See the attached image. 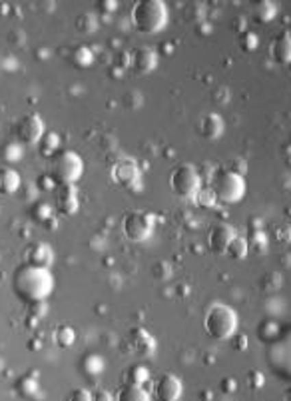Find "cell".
<instances>
[{
	"instance_id": "cell-30",
	"label": "cell",
	"mask_w": 291,
	"mask_h": 401,
	"mask_svg": "<svg viewBox=\"0 0 291 401\" xmlns=\"http://www.w3.org/2000/svg\"><path fill=\"white\" fill-rule=\"evenodd\" d=\"M238 42H240L244 52H253V50L257 48V45H260V38H257L251 30H244V32H240Z\"/></svg>"
},
{
	"instance_id": "cell-37",
	"label": "cell",
	"mask_w": 291,
	"mask_h": 401,
	"mask_svg": "<svg viewBox=\"0 0 291 401\" xmlns=\"http://www.w3.org/2000/svg\"><path fill=\"white\" fill-rule=\"evenodd\" d=\"M92 401H116L114 400V396L110 391H106V389H96L94 393H92Z\"/></svg>"
},
{
	"instance_id": "cell-32",
	"label": "cell",
	"mask_w": 291,
	"mask_h": 401,
	"mask_svg": "<svg viewBox=\"0 0 291 401\" xmlns=\"http://www.w3.org/2000/svg\"><path fill=\"white\" fill-rule=\"evenodd\" d=\"M74 341H76V334H74V330H72V328L62 326V328H58V330H56V343H58L60 348H70Z\"/></svg>"
},
{
	"instance_id": "cell-5",
	"label": "cell",
	"mask_w": 291,
	"mask_h": 401,
	"mask_svg": "<svg viewBox=\"0 0 291 401\" xmlns=\"http://www.w3.org/2000/svg\"><path fill=\"white\" fill-rule=\"evenodd\" d=\"M210 188H212L218 204H238V202L244 200V196H246L247 192L244 174L233 172L229 168H224V170L216 172Z\"/></svg>"
},
{
	"instance_id": "cell-9",
	"label": "cell",
	"mask_w": 291,
	"mask_h": 401,
	"mask_svg": "<svg viewBox=\"0 0 291 401\" xmlns=\"http://www.w3.org/2000/svg\"><path fill=\"white\" fill-rule=\"evenodd\" d=\"M45 134V120L38 114H26L24 118L18 120V124L14 126V136H16L18 144H23V146L38 144Z\"/></svg>"
},
{
	"instance_id": "cell-6",
	"label": "cell",
	"mask_w": 291,
	"mask_h": 401,
	"mask_svg": "<svg viewBox=\"0 0 291 401\" xmlns=\"http://www.w3.org/2000/svg\"><path fill=\"white\" fill-rule=\"evenodd\" d=\"M170 188L181 200H194L202 190V178L196 166L179 164L170 174Z\"/></svg>"
},
{
	"instance_id": "cell-4",
	"label": "cell",
	"mask_w": 291,
	"mask_h": 401,
	"mask_svg": "<svg viewBox=\"0 0 291 401\" xmlns=\"http://www.w3.org/2000/svg\"><path fill=\"white\" fill-rule=\"evenodd\" d=\"M84 174V162L74 150H58L48 162V176L56 186H74Z\"/></svg>"
},
{
	"instance_id": "cell-15",
	"label": "cell",
	"mask_w": 291,
	"mask_h": 401,
	"mask_svg": "<svg viewBox=\"0 0 291 401\" xmlns=\"http://www.w3.org/2000/svg\"><path fill=\"white\" fill-rule=\"evenodd\" d=\"M56 208L62 212V214H76L78 208H80V198H78V192H76V186H58V192H56Z\"/></svg>"
},
{
	"instance_id": "cell-22",
	"label": "cell",
	"mask_w": 291,
	"mask_h": 401,
	"mask_svg": "<svg viewBox=\"0 0 291 401\" xmlns=\"http://www.w3.org/2000/svg\"><path fill=\"white\" fill-rule=\"evenodd\" d=\"M80 367H82V374H86L88 378H96L104 372V359L96 354H86L80 359Z\"/></svg>"
},
{
	"instance_id": "cell-11",
	"label": "cell",
	"mask_w": 291,
	"mask_h": 401,
	"mask_svg": "<svg viewBox=\"0 0 291 401\" xmlns=\"http://www.w3.org/2000/svg\"><path fill=\"white\" fill-rule=\"evenodd\" d=\"M236 236H238V232L229 223H220V226L212 228L210 230V236H207V247H210V252L216 254V256H225L227 247L233 242Z\"/></svg>"
},
{
	"instance_id": "cell-38",
	"label": "cell",
	"mask_w": 291,
	"mask_h": 401,
	"mask_svg": "<svg viewBox=\"0 0 291 401\" xmlns=\"http://www.w3.org/2000/svg\"><path fill=\"white\" fill-rule=\"evenodd\" d=\"M102 8H106V10H116V2H110V0H104V4H102Z\"/></svg>"
},
{
	"instance_id": "cell-1",
	"label": "cell",
	"mask_w": 291,
	"mask_h": 401,
	"mask_svg": "<svg viewBox=\"0 0 291 401\" xmlns=\"http://www.w3.org/2000/svg\"><path fill=\"white\" fill-rule=\"evenodd\" d=\"M54 276L48 267L23 264L12 276V290L24 304H45L54 291Z\"/></svg>"
},
{
	"instance_id": "cell-36",
	"label": "cell",
	"mask_w": 291,
	"mask_h": 401,
	"mask_svg": "<svg viewBox=\"0 0 291 401\" xmlns=\"http://www.w3.org/2000/svg\"><path fill=\"white\" fill-rule=\"evenodd\" d=\"M36 387H38V381L34 378H23L21 379V383H18V391L23 393V396H30V393H34L36 391Z\"/></svg>"
},
{
	"instance_id": "cell-8",
	"label": "cell",
	"mask_w": 291,
	"mask_h": 401,
	"mask_svg": "<svg viewBox=\"0 0 291 401\" xmlns=\"http://www.w3.org/2000/svg\"><path fill=\"white\" fill-rule=\"evenodd\" d=\"M122 230L128 240L132 242H146L152 232H154V216L144 214V212H134L128 214L122 222Z\"/></svg>"
},
{
	"instance_id": "cell-29",
	"label": "cell",
	"mask_w": 291,
	"mask_h": 401,
	"mask_svg": "<svg viewBox=\"0 0 291 401\" xmlns=\"http://www.w3.org/2000/svg\"><path fill=\"white\" fill-rule=\"evenodd\" d=\"M76 28H78L80 32H84V34H90V32H94V30L98 28V21H96V16H94V14L84 12V14H80V16H78V21H76Z\"/></svg>"
},
{
	"instance_id": "cell-39",
	"label": "cell",
	"mask_w": 291,
	"mask_h": 401,
	"mask_svg": "<svg viewBox=\"0 0 291 401\" xmlns=\"http://www.w3.org/2000/svg\"><path fill=\"white\" fill-rule=\"evenodd\" d=\"M286 401H291V387L286 391Z\"/></svg>"
},
{
	"instance_id": "cell-33",
	"label": "cell",
	"mask_w": 291,
	"mask_h": 401,
	"mask_svg": "<svg viewBox=\"0 0 291 401\" xmlns=\"http://www.w3.org/2000/svg\"><path fill=\"white\" fill-rule=\"evenodd\" d=\"M194 202H196L200 208H214V206L218 204L214 192H212V188H202V190L198 192V196L194 198Z\"/></svg>"
},
{
	"instance_id": "cell-27",
	"label": "cell",
	"mask_w": 291,
	"mask_h": 401,
	"mask_svg": "<svg viewBox=\"0 0 291 401\" xmlns=\"http://www.w3.org/2000/svg\"><path fill=\"white\" fill-rule=\"evenodd\" d=\"M257 337H260L262 341H266V343H273V341L279 337V328H277V324L271 321V319H264V321L257 326Z\"/></svg>"
},
{
	"instance_id": "cell-19",
	"label": "cell",
	"mask_w": 291,
	"mask_h": 401,
	"mask_svg": "<svg viewBox=\"0 0 291 401\" xmlns=\"http://www.w3.org/2000/svg\"><path fill=\"white\" fill-rule=\"evenodd\" d=\"M140 178V170L134 160H124L116 166V180L124 186H132V182Z\"/></svg>"
},
{
	"instance_id": "cell-2",
	"label": "cell",
	"mask_w": 291,
	"mask_h": 401,
	"mask_svg": "<svg viewBox=\"0 0 291 401\" xmlns=\"http://www.w3.org/2000/svg\"><path fill=\"white\" fill-rule=\"evenodd\" d=\"M168 19L170 12L162 0H140L132 8V26L140 34H156L164 30Z\"/></svg>"
},
{
	"instance_id": "cell-21",
	"label": "cell",
	"mask_w": 291,
	"mask_h": 401,
	"mask_svg": "<svg viewBox=\"0 0 291 401\" xmlns=\"http://www.w3.org/2000/svg\"><path fill=\"white\" fill-rule=\"evenodd\" d=\"M148 379H150V372H148V367L146 365H132V367H128L126 369V374H124V385H146L148 383Z\"/></svg>"
},
{
	"instance_id": "cell-31",
	"label": "cell",
	"mask_w": 291,
	"mask_h": 401,
	"mask_svg": "<svg viewBox=\"0 0 291 401\" xmlns=\"http://www.w3.org/2000/svg\"><path fill=\"white\" fill-rule=\"evenodd\" d=\"M52 214H54V210H52V206L50 204H46V202H40V204H34V208H32V218L36 220V222H48V218H52Z\"/></svg>"
},
{
	"instance_id": "cell-20",
	"label": "cell",
	"mask_w": 291,
	"mask_h": 401,
	"mask_svg": "<svg viewBox=\"0 0 291 401\" xmlns=\"http://www.w3.org/2000/svg\"><path fill=\"white\" fill-rule=\"evenodd\" d=\"M116 401H152V396L142 385H122Z\"/></svg>"
},
{
	"instance_id": "cell-12",
	"label": "cell",
	"mask_w": 291,
	"mask_h": 401,
	"mask_svg": "<svg viewBox=\"0 0 291 401\" xmlns=\"http://www.w3.org/2000/svg\"><path fill=\"white\" fill-rule=\"evenodd\" d=\"M128 343L138 357H152L156 354V337L144 328H132L128 335Z\"/></svg>"
},
{
	"instance_id": "cell-14",
	"label": "cell",
	"mask_w": 291,
	"mask_h": 401,
	"mask_svg": "<svg viewBox=\"0 0 291 401\" xmlns=\"http://www.w3.org/2000/svg\"><path fill=\"white\" fill-rule=\"evenodd\" d=\"M157 66V52L152 46H140L132 56V70L136 74H150Z\"/></svg>"
},
{
	"instance_id": "cell-3",
	"label": "cell",
	"mask_w": 291,
	"mask_h": 401,
	"mask_svg": "<svg viewBox=\"0 0 291 401\" xmlns=\"http://www.w3.org/2000/svg\"><path fill=\"white\" fill-rule=\"evenodd\" d=\"M203 332L216 341L231 339L238 332V313L225 304H212L203 315Z\"/></svg>"
},
{
	"instance_id": "cell-13",
	"label": "cell",
	"mask_w": 291,
	"mask_h": 401,
	"mask_svg": "<svg viewBox=\"0 0 291 401\" xmlns=\"http://www.w3.org/2000/svg\"><path fill=\"white\" fill-rule=\"evenodd\" d=\"M225 130L224 118L216 112H210V114H203L198 122V134L205 138V140H218Z\"/></svg>"
},
{
	"instance_id": "cell-16",
	"label": "cell",
	"mask_w": 291,
	"mask_h": 401,
	"mask_svg": "<svg viewBox=\"0 0 291 401\" xmlns=\"http://www.w3.org/2000/svg\"><path fill=\"white\" fill-rule=\"evenodd\" d=\"M271 50V58L286 66V64H291V34L290 32H281L273 38V42L269 46Z\"/></svg>"
},
{
	"instance_id": "cell-7",
	"label": "cell",
	"mask_w": 291,
	"mask_h": 401,
	"mask_svg": "<svg viewBox=\"0 0 291 401\" xmlns=\"http://www.w3.org/2000/svg\"><path fill=\"white\" fill-rule=\"evenodd\" d=\"M268 363L277 376L291 379V330L279 334L273 343H269Z\"/></svg>"
},
{
	"instance_id": "cell-35",
	"label": "cell",
	"mask_w": 291,
	"mask_h": 401,
	"mask_svg": "<svg viewBox=\"0 0 291 401\" xmlns=\"http://www.w3.org/2000/svg\"><path fill=\"white\" fill-rule=\"evenodd\" d=\"M264 383H266V378H264L262 372H249L247 374L246 385H249L251 389H260V387H264Z\"/></svg>"
},
{
	"instance_id": "cell-25",
	"label": "cell",
	"mask_w": 291,
	"mask_h": 401,
	"mask_svg": "<svg viewBox=\"0 0 291 401\" xmlns=\"http://www.w3.org/2000/svg\"><path fill=\"white\" fill-rule=\"evenodd\" d=\"M247 254H249V242H247L246 238H242V236L238 234V236L233 238V242L227 247L225 256L231 258V260H244Z\"/></svg>"
},
{
	"instance_id": "cell-24",
	"label": "cell",
	"mask_w": 291,
	"mask_h": 401,
	"mask_svg": "<svg viewBox=\"0 0 291 401\" xmlns=\"http://www.w3.org/2000/svg\"><path fill=\"white\" fill-rule=\"evenodd\" d=\"M58 146H60V136L56 132H46L42 140L38 142V152L45 158H52L58 152Z\"/></svg>"
},
{
	"instance_id": "cell-34",
	"label": "cell",
	"mask_w": 291,
	"mask_h": 401,
	"mask_svg": "<svg viewBox=\"0 0 291 401\" xmlns=\"http://www.w3.org/2000/svg\"><path fill=\"white\" fill-rule=\"evenodd\" d=\"M66 401H92V391L86 387H76L68 393Z\"/></svg>"
},
{
	"instance_id": "cell-26",
	"label": "cell",
	"mask_w": 291,
	"mask_h": 401,
	"mask_svg": "<svg viewBox=\"0 0 291 401\" xmlns=\"http://www.w3.org/2000/svg\"><path fill=\"white\" fill-rule=\"evenodd\" d=\"M70 62L76 68H88L94 62V54H92V50H90L88 46H78V48L72 50Z\"/></svg>"
},
{
	"instance_id": "cell-23",
	"label": "cell",
	"mask_w": 291,
	"mask_h": 401,
	"mask_svg": "<svg viewBox=\"0 0 291 401\" xmlns=\"http://www.w3.org/2000/svg\"><path fill=\"white\" fill-rule=\"evenodd\" d=\"M275 14H277V6L271 0H262L253 6V16L257 23H271L275 19Z\"/></svg>"
},
{
	"instance_id": "cell-17",
	"label": "cell",
	"mask_w": 291,
	"mask_h": 401,
	"mask_svg": "<svg viewBox=\"0 0 291 401\" xmlns=\"http://www.w3.org/2000/svg\"><path fill=\"white\" fill-rule=\"evenodd\" d=\"M54 260V252L48 244H32L28 250H26V264L30 266H38V267H48Z\"/></svg>"
},
{
	"instance_id": "cell-18",
	"label": "cell",
	"mask_w": 291,
	"mask_h": 401,
	"mask_svg": "<svg viewBox=\"0 0 291 401\" xmlns=\"http://www.w3.org/2000/svg\"><path fill=\"white\" fill-rule=\"evenodd\" d=\"M21 174L14 168H2L0 170V194L4 196H12L21 190Z\"/></svg>"
},
{
	"instance_id": "cell-10",
	"label": "cell",
	"mask_w": 291,
	"mask_h": 401,
	"mask_svg": "<svg viewBox=\"0 0 291 401\" xmlns=\"http://www.w3.org/2000/svg\"><path fill=\"white\" fill-rule=\"evenodd\" d=\"M154 398L157 401H179L184 393L181 379L174 374H164L154 381Z\"/></svg>"
},
{
	"instance_id": "cell-28",
	"label": "cell",
	"mask_w": 291,
	"mask_h": 401,
	"mask_svg": "<svg viewBox=\"0 0 291 401\" xmlns=\"http://www.w3.org/2000/svg\"><path fill=\"white\" fill-rule=\"evenodd\" d=\"M23 144H18V142H8V144H4L2 146V150H0V158L6 162V164H14V162H18L21 158H23Z\"/></svg>"
}]
</instances>
